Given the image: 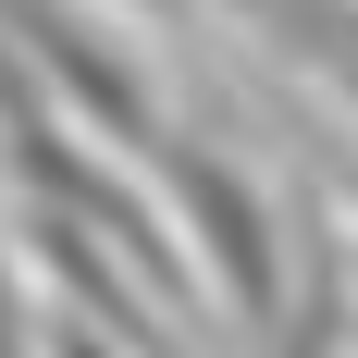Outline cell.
<instances>
[{"label": "cell", "mask_w": 358, "mask_h": 358, "mask_svg": "<svg viewBox=\"0 0 358 358\" xmlns=\"http://www.w3.org/2000/svg\"><path fill=\"white\" fill-rule=\"evenodd\" d=\"M148 161H161V198H173L185 248H198V272H210L222 322L272 346L285 309H296V259H309V248L285 235V210H272V185H259L235 148H210V136H161Z\"/></svg>", "instance_id": "obj_1"}, {"label": "cell", "mask_w": 358, "mask_h": 358, "mask_svg": "<svg viewBox=\"0 0 358 358\" xmlns=\"http://www.w3.org/2000/svg\"><path fill=\"white\" fill-rule=\"evenodd\" d=\"M272 358H346V259H334V235L296 259V309L272 334Z\"/></svg>", "instance_id": "obj_2"}, {"label": "cell", "mask_w": 358, "mask_h": 358, "mask_svg": "<svg viewBox=\"0 0 358 358\" xmlns=\"http://www.w3.org/2000/svg\"><path fill=\"white\" fill-rule=\"evenodd\" d=\"M248 25H272L285 50H309V62H358V0H235Z\"/></svg>", "instance_id": "obj_3"}, {"label": "cell", "mask_w": 358, "mask_h": 358, "mask_svg": "<svg viewBox=\"0 0 358 358\" xmlns=\"http://www.w3.org/2000/svg\"><path fill=\"white\" fill-rule=\"evenodd\" d=\"M50 358H136V346H111L99 322H50Z\"/></svg>", "instance_id": "obj_4"}, {"label": "cell", "mask_w": 358, "mask_h": 358, "mask_svg": "<svg viewBox=\"0 0 358 358\" xmlns=\"http://www.w3.org/2000/svg\"><path fill=\"white\" fill-rule=\"evenodd\" d=\"M334 259H346V285H358V185H346V235H334Z\"/></svg>", "instance_id": "obj_5"}, {"label": "cell", "mask_w": 358, "mask_h": 358, "mask_svg": "<svg viewBox=\"0 0 358 358\" xmlns=\"http://www.w3.org/2000/svg\"><path fill=\"white\" fill-rule=\"evenodd\" d=\"M334 99H346V111H358V62H334Z\"/></svg>", "instance_id": "obj_6"}, {"label": "cell", "mask_w": 358, "mask_h": 358, "mask_svg": "<svg viewBox=\"0 0 358 358\" xmlns=\"http://www.w3.org/2000/svg\"><path fill=\"white\" fill-rule=\"evenodd\" d=\"M136 13H161V0H136Z\"/></svg>", "instance_id": "obj_7"}]
</instances>
